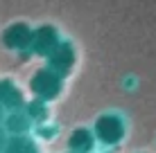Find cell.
<instances>
[{
	"label": "cell",
	"mask_w": 156,
	"mask_h": 153,
	"mask_svg": "<svg viewBox=\"0 0 156 153\" xmlns=\"http://www.w3.org/2000/svg\"><path fill=\"white\" fill-rule=\"evenodd\" d=\"M93 133H95L98 144L109 146V149L111 146H118L127 138V119L118 113H104L95 119Z\"/></svg>",
	"instance_id": "cell-1"
},
{
	"label": "cell",
	"mask_w": 156,
	"mask_h": 153,
	"mask_svg": "<svg viewBox=\"0 0 156 153\" xmlns=\"http://www.w3.org/2000/svg\"><path fill=\"white\" fill-rule=\"evenodd\" d=\"M34 124L36 122L32 119V115L20 110V108L5 113V119H2V128L7 131V135H30Z\"/></svg>",
	"instance_id": "cell-2"
},
{
	"label": "cell",
	"mask_w": 156,
	"mask_h": 153,
	"mask_svg": "<svg viewBox=\"0 0 156 153\" xmlns=\"http://www.w3.org/2000/svg\"><path fill=\"white\" fill-rule=\"evenodd\" d=\"M95 144H98V140H95L93 128H77V131H73V135L68 138V149H70V153H93Z\"/></svg>",
	"instance_id": "cell-3"
},
{
	"label": "cell",
	"mask_w": 156,
	"mask_h": 153,
	"mask_svg": "<svg viewBox=\"0 0 156 153\" xmlns=\"http://www.w3.org/2000/svg\"><path fill=\"white\" fill-rule=\"evenodd\" d=\"M2 153H41V151L34 138H30V135H9Z\"/></svg>",
	"instance_id": "cell-4"
},
{
	"label": "cell",
	"mask_w": 156,
	"mask_h": 153,
	"mask_svg": "<svg viewBox=\"0 0 156 153\" xmlns=\"http://www.w3.org/2000/svg\"><path fill=\"white\" fill-rule=\"evenodd\" d=\"M0 106L5 110H18L23 106V97L16 88L7 86V83H0Z\"/></svg>",
	"instance_id": "cell-5"
},
{
	"label": "cell",
	"mask_w": 156,
	"mask_h": 153,
	"mask_svg": "<svg viewBox=\"0 0 156 153\" xmlns=\"http://www.w3.org/2000/svg\"><path fill=\"white\" fill-rule=\"evenodd\" d=\"M7 140H9V135H7V131L0 126V153L5 151V146H7Z\"/></svg>",
	"instance_id": "cell-6"
},
{
	"label": "cell",
	"mask_w": 156,
	"mask_h": 153,
	"mask_svg": "<svg viewBox=\"0 0 156 153\" xmlns=\"http://www.w3.org/2000/svg\"><path fill=\"white\" fill-rule=\"evenodd\" d=\"M2 110H5V108L0 106V126H2V119H5V113H2Z\"/></svg>",
	"instance_id": "cell-7"
}]
</instances>
